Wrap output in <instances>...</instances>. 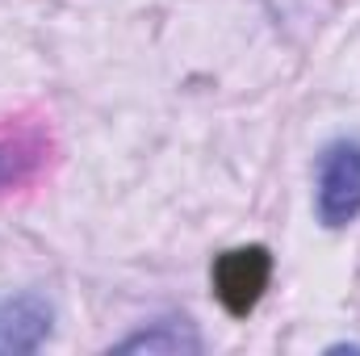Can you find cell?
<instances>
[{"label": "cell", "instance_id": "5", "mask_svg": "<svg viewBox=\"0 0 360 356\" xmlns=\"http://www.w3.org/2000/svg\"><path fill=\"white\" fill-rule=\"evenodd\" d=\"M117 352H164V356L201 352V336L193 331L188 319H160V323L143 327L139 336H126L117 344Z\"/></svg>", "mask_w": 360, "mask_h": 356}, {"label": "cell", "instance_id": "4", "mask_svg": "<svg viewBox=\"0 0 360 356\" xmlns=\"http://www.w3.org/2000/svg\"><path fill=\"white\" fill-rule=\"evenodd\" d=\"M46 160V134L25 122L0 126V189L25 184Z\"/></svg>", "mask_w": 360, "mask_h": 356}, {"label": "cell", "instance_id": "3", "mask_svg": "<svg viewBox=\"0 0 360 356\" xmlns=\"http://www.w3.org/2000/svg\"><path fill=\"white\" fill-rule=\"evenodd\" d=\"M55 310L42 293H17L0 302V356H21L46 344Z\"/></svg>", "mask_w": 360, "mask_h": 356}, {"label": "cell", "instance_id": "1", "mask_svg": "<svg viewBox=\"0 0 360 356\" xmlns=\"http://www.w3.org/2000/svg\"><path fill=\"white\" fill-rule=\"evenodd\" d=\"M360 214V143L340 139L319 160V222L348 227Z\"/></svg>", "mask_w": 360, "mask_h": 356}, {"label": "cell", "instance_id": "2", "mask_svg": "<svg viewBox=\"0 0 360 356\" xmlns=\"http://www.w3.org/2000/svg\"><path fill=\"white\" fill-rule=\"evenodd\" d=\"M272 276V256L264 248H235L214 260V293L226 306V314L248 319L256 302L264 298Z\"/></svg>", "mask_w": 360, "mask_h": 356}]
</instances>
